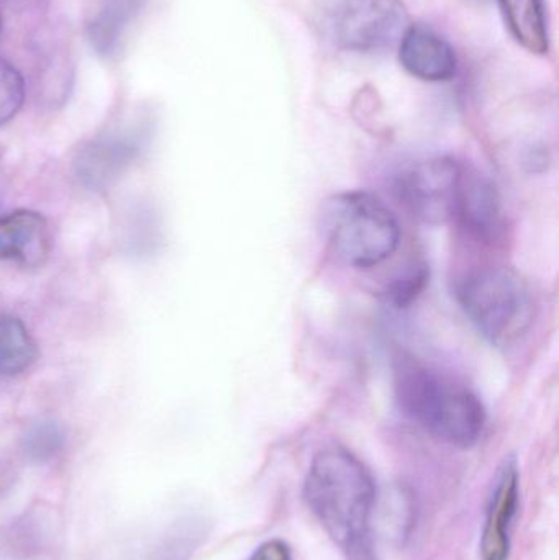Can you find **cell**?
Wrapping results in <instances>:
<instances>
[{"label": "cell", "instance_id": "d6986e66", "mask_svg": "<svg viewBox=\"0 0 559 560\" xmlns=\"http://www.w3.org/2000/svg\"><path fill=\"white\" fill-rule=\"evenodd\" d=\"M249 560H292L291 549L281 539H272L259 546Z\"/></svg>", "mask_w": 559, "mask_h": 560}, {"label": "cell", "instance_id": "9c48e42d", "mask_svg": "<svg viewBox=\"0 0 559 560\" xmlns=\"http://www.w3.org/2000/svg\"><path fill=\"white\" fill-rule=\"evenodd\" d=\"M399 59L409 74L427 82L455 78V49L439 32L426 25H409L399 42Z\"/></svg>", "mask_w": 559, "mask_h": 560}, {"label": "cell", "instance_id": "ac0fdd59", "mask_svg": "<svg viewBox=\"0 0 559 560\" xmlns=\"http://www.w3.org/2000/svg\"><path fill=\"white\" fill-rule=\"evenodd\" d=\"M427 280H429V269H427V266L423 262H410L387 285V300L394 303V305L399 306V308H404V306L409 305L420 295Z\"/></svg>", "mask_w": 559, "mask_h": 560}, {"label": "cell", "instance_id": "9a60e30c", "mask_svg": "<svg viewBox=\"0 0 559 560\" xmlns=\"http://www.w3.org/2000/svg\"><path fill=\"white\" fill-rule=\"evenodd\" d=\"M65 431L55 420L43 418L26 428L22 447L32 463L45 464L55 459L65 447Z\"/></svg>", "mask_w": 559, "mask_h": 560}, {"label": "cell", "instance_id": "30bf717a", "mask_svg": "<svg viewBox=\"0 0 559 560\" xmlns=\"http://www.w3.org/2000/svg\"><path fill=\"white\" fill-rule=\"evenodd\" d=\"M51 229L45 217L16 210L0 219V261L39 268L51 252Z\"/></svg>", "mask_w": 559, "mask_h": 560}, {"label": "cell", "instance_id": "5b68a950", "mask_svg": "<svg viewBox=\"0 0 559 560\" xmlns=\"http://www.w3.org/2000/svg\"><path fill=\"white\" fill-rule=\"evenodd\" d=\"M409 25L403 0H331L325 12L328 36L347 51L393 48Z\"/></svg>", "mask_w": 559, "mask_h": 560}, {"label": "cell", "instance_id": "ba28073f", "mask_svg": "<svg viewBox=\"0 0 559 560\" xmlns=\"http://www.w3.org/2000/svg\"><path fill=\"white\" fill-rule=\"evenodd\" d=\"M519 469L514 459H508L499 470L494 492L489 500L488 515L481 536L482 560H509L511 556V528L517 515Z\"/></svg>", "mask_w": 559, "mask_h": 560}, {"label": "cell", "instance_id": "e0dca14e", "mask_svg": "<svg viewBox=\"0 0 559 560\" xmlns=\"http://www.w3.org/2000/svg\"><path fill=\"white\" fill-rule=\"evenodd\" d=\"M25 102V81L15 66L0 59V127L9 124Z\"/></svg>", "mask_w": 559, "mask_h": 560}, {"label": "cell", "instance_id": "4fadbf2b", "mask_svg": "<svg viewBox=\"0 0 559 560\" xmlns=\"http://www.w3.org/2000/svg\"><path fill=\"white\" fill-rule=\"evenodd\" d=\"M499 5L512 36L527 51L547 55L550 49V33L545 0H499Z\"/></svg>", "mask_w": 559, "mask_h": 560}, {"label": "cell", "instance_id": "ffe728a7", "mask_svg": "<svg viewBox=\"0 0 559 560\" xmlns=\"http://www.w3.org/2000/svg\"><path fill=\"white\" fill-rule=\"evenodd\" d=\"M0 30H2V20H0Z\"/></svg>", "mask_w": 559, "mask_h": 560}, {"label": "cell", "instance_id": "52a82bcc", "mask_svg": "<svg viewBox=\"0 0 559 560\" xmlns=\"http://www.w3.org/2000/svg\"><path fill=\"white\" fill-rule=\"evenodd\" d=\"M465 170L452 158L436 156L406 167L397 176L396 194L404 209L423 223L442 225L455 219Z\"/></svg>", "mask_w": 559, "mask_h": 560}, {"label": "cell", "instance_id": "277c9868", "mask_svg": "<svg viewBox=\"0 0 559 560\" xmlns=\"http://www.w3.org/2000/svg\"><path fill=\"white\" fill-rule=\"evenodd\" d=\"M458 302L473 325L492 345H515L531 328L534 300L525 280L508 268H486L466 276Z\"/></svg>", "mask_w": 559, "mask_h": 560}, {"label": "cell", "instance_id": "2e32d148", "mask_svg": "<svg viewBox=\"0 0 559 560\" xmlns=\"http://www.w3.org/2000/svg\"><path fill=\"white\" fill-rule=\"evenodd\" d=\"M197 536L200 533L189 525V522L180 523L171 528L160 541L148 548L143 560H189L196 551Z\"/></svg>", "mask_w": 559, "mask_h": 560}, {"label": "cell", "instance_id": "3957f363", "mask_svg": "<svg viewBox=\"0 0 559 560\" xmlns=\"http://www.w3.org/2000/svg\"><path fill=\"white\" fill-rule=\"evenodd\" d=\"M321 229L335 255L351 268H377L399 248L396 217L368 192L330 197L322 207Z\"/></svg>", "mask_w": 559, "mask_h": 560}, {"label": "cell", "instance_id": "7c38bea8", "mask_svg": "<svg viewBox=\"0 0 559 560\" xmlns=\"http://www.w3.org/2000/svg\"><path fill=\"white\" fill-rule=\"evenodd\" d=\"M150 0H104L88 25L92 49L104 58H112L121 48L135 20Z\"/></svg>", "mask_w": 559, "mask_h": 560}, {"label": "cell", "instance_id": "7a4b0ae2", "mask_svg": "<svg viewBox=\"0 0 559 560\" xmlns=\"http://www.w3.org/2000/svg\"><path fill=\"white\" fill-rule=\"evenodd\" d=\"M396 398L407 418L452 446H475L485 431L488 417L478 395L419 362L397 365Z\"/></svg>", "mask_w": 559, "mask_h": 560}, {"label": "cell", "instance_id": "8fae6325", "mask_svg": "<svg viewBox=\"0 0 559 560\" xmlns=\"http://www.w3.org/2000/svg\"><path fill=\"white\" fill-rule=\"evenodd\" d=\"M455 219H458L466 232L476 240L492 242L498 238L501 230V207L492 184L482 177L468 176L465 173Z\"/></svg>", "mask_w": 559, "mask_h": 560}, {"label": "cell", "instance_id": "5bb4252c", "mask_svg": "<svg viewBox=\"0 0 559 560\" xmlns=\"http://www.w3.org/2000/svg\"><path fill=\"white\" fill-rule=\"evenodd\" d=\"M38 348L22 319L0 318V377H15L35 364Z\"/></svg>", "mask_w": 559, "mask_h": 560}, {"label": "cell", "instance_id": "8992f818", "mask_svg": "<svg viewBox=\"0 0 559 560\" xmlns=\"http://www.w3.org/2000/svg\"><path fill=\"white\" fill-rule=\"evenodd\" d=\"M154 135L151 115L138 114L82 144L74 158L79 183L92 192L114 186L150 148Z\"/></svg>", "mask_w": 559, "mask_h": 560}, {"label": "cell", "instance_id": "6da1fadb", "mask_svg": "<svg viewBox=\"0 0 559 560\" xmlns=\"http://www.w3.org/2000/svg\"><path fill=\"white\" fill-rule=\"evenodd\" d=\"M304 497L347 560H374L376 487L358 457L345 450L321 451L305 477Z\"/></svg>", "mask_w": 559, "mask_h": 560}]
</instances>
